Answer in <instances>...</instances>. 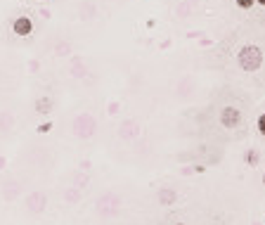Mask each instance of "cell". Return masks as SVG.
Masks as SVG:
<instances>
[{
	"label": "cell",
	"mask_w": 265,
	"mask_h": 225,
	"mask_svg": "<svg viewBox=\"0 0 265 225\" xmlns=\"http://www.w3.org/2000/svg\"><path fill=\"white\" fill-rule=\"evenodd\" d=\"M237 62L244 71H258L263 64V50L258 45H244L237 55Z\"/></svg>",
	"instance_id": "cell-1"
},
{
	"label": "cell",
	"mask_w": 265,
	"mask_h": 225,
	"mask_svg": "<svg viewBox=\"0 0 265 225\" xmlns=\"http://www.w3.org/2000/svg\"><path fill=\"white\" fill-rule=\"evenodd\" d=\"M239 121H241V112H239V109H235V107H225V109H223L220 123H223L225 128H237Z\"/></svg>",
	"instance_id": "cell-2"
},
{
	"label": "cell",
	"mask_w": 265,
	"mask_h": 225,
	"mask_svg": "<svg viewBox=\"0 0 265 225\" xmlns=\"http://www.w3.org/2000/svg\"><path fill=\"white\" fill-rule=\"evenodd\" d=\"M12 28H14V33H17V36H28V33H31V28H33V24H31V19H28V17H19V19L12 24Z\"/></svg>",
	"instance_id": "cell-3"
},
{
	"label": "cell",
	"mask_w": 265,
	"mask_h": 225,
	"mask_svg": "<svg viewBox=\"0 0 265 225\" xmlns=\"http://www.w3.org/2000/svg\"><path fill=\"white\" fill-rule=\"evenodd\" d=\"M159 199H161V204H171L173 199H175V195H173L171 190H163V192L159 195Z\"/></svg>",
	"instance_id": "cell-4"
},
{
	"label": "cell",
	"mask_w": 265,
	"mask_h": 225,
	"mask_svg": "<svg viewBox=\"0 0 265 225\" xmlns=\"http://www.w3.org/2000/svg\"><path fill=\"white\" fill-rule=\"evenodd\" d=\"M235 2H237L241 10H249V7H253V5H256V0H235Z\"/></svg>",
	"instance_id": "cell-5"
},
{
	"label": "cell",
	"mask_w": 265,
	"mask_h": 225,
	"mask_svg": "<svg viewBox=\"0 0 265 225\" xmlns=\"http://www.w3.org/2000/svg\"><path fill=\"white\" fill-rule=\"evenodd\" d=\"M258 131H261V135H265V114L258 116Z\"/></svg>",
	"instance_id": "cell-6"
},
{
	"label": "cell",
	"mask_w": 265,
	"mask_h": 225,
	"mask_svg": "<svg viewBox=\"0 0 265 225\" xmlns=\"http://www.w3.org/2000/svg\"><path fill=\"white\" fill-rule=\"evenodd\" d=\"M256 2H258V5H263V7H265V0H256Z\"/></svg>",
	"instance_id": "cell-7"
},
{
	"label": "cell",
	"mask_w": 265,
	"mask_h": 225,
	"mask_svg": "<svg viewBox=\"0 0 265 225\" xmlns=\"http://www.w3.org/2000/svg\"><path fill=\"white\" fill-rule=\"evenodd\" d=\"M263 183H265V175H263Z\"/></svg>",
	"instance_id": "cell-8"
},
{
	"label": "cell",
	"mask_w": 265,
	"mask_h": 225,
	"mask_svg": "<svg viewBox=\"0 0 265 225\" xmlns=\"http://www.w3.org/2000/svg\"><path fill=\"white\" fill-rule=\"evenodd\" d=\"M178 225H183V223H178Z\"/></svg>",
	"instance_id": "cell-9"
}]
</instances>
